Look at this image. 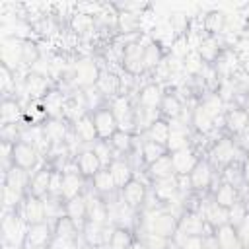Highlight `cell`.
<instances>
[{
  "label": "cell",
  "mask_w": 249,
  "mask_h": 249,
  "mask_svg": "<svg viewBox=\"0 0 249 249\" xmlns=\"http://www.w3.org/2000/svg\"><path fill=\"white\" fill-rule=\"evenodd\" d=\"M204 25H206V29L212 31V33L222 31L224 25H226V14H224V12H210V14H206Z\"/></svg>",
  "instance_id": "obj_18"
},
{
  "label": "cell",
  "mask_w": 249,
  "mask_h": 249,
  "mask_svg": "<svg viewBox=\"0 0 249 249\" xmlns=\"http://www.w3.org/2000/svg\"><path fill=\"white\" fill-rule=\"evenodd\" d=\"M195 124H196V128L198 130H202V132H208L210 128H212V117L200 107V109H196L195 111Z\"/></svg>",
  "instance_id": "obj_27"
},
{
  "label": "cell",
  "mask_w": 249,
  "mask_h": 249,
  "mask_svg": "<svg viewBox=\"0 0 249 249\" xmlns=\"http://www.w3.org/2000/svg\"><path fill=\"white\" fill-rule=\"evenodd\" d=\"M245 70L249 72V58H247V62H245Z\"/></svg>",
  "instance_id": "obj_45"
},
{
  "label": "cell",
  "mask_w": 249,
  "mask_h": 249,
  "mask_svg": "<svg viewBox=\"0 0 249 249\" xmlns=\"http://www.w3.org/2000/svg\"><path fill=\"white\" fill-rule=\"evenodd\" d=\"M173 228V220L169 216H158L154 222H152V230L156 231V235H167V231H171Z\"/></svg>",
  "instance_id": "obj_26"
},
{
  "label": "cell",
  "mask_w": 249,
  "mask_h": 249,
  "mask_svg": "<svg viewBox=\"0 0 249 249\" xmlns=\"http://www.w3.org/2000/svg\"><path fill=\"white\" fill-rule=\"evenodd\" d=\"M76 76L82 78V84H91L95 80L97 72H95V66L91 62H82L76 66Z\"/></svg>",
  "instance_id": "obj_23"
},
{
  "label": "cell",
  "mask_w": 249,
  "mask_h": 249,
  "mask_svg": "<svg viewBox=\"0 0 249 249\" xmlns=\"http://www.w3.org/2000/svg\"><path fill=\"white\" fill-rule=\"evenodd\" d=\"M78 136L80 138H84V140H91L93 138V134H95V124H91L88 119H82L80 123H78Z\"/></svg>",
  "instance_id": "obj_32"
},
{
  "label": "cell",
  "mask_w": 249,
  "mask_h": 249,
  "mask_svg": "<svg viewBox=\"0 0 249 249\" xmlns=\"http://www.w3.org/2000/svg\"><path fill=\"white\" fill-rule=\"evenodd\" d=\"M216 45H218V43H216V39H212V37L202 39V41H200V49H198L200 58H206V60L214 58L216 53H218V47H216Z\"/></svg>",
  "instance_id": "obj_24"
},
{
  "label": "cell",
  "mask_w": 249,
  "mask_h": 249,
  "mask_svg": "<svg viewBox=\"0 0 249 249\" xmlns=\"http://www.w3.org/2000/svg\"><path fill=\"white\" fill-rule=\"evenodd\" d=\"M27 185V175H25V169L14 165L8 173H6V187L16 191V193H21V189Z\"/></svg>",
  "instance_id": "obj_5"
},
{
  "label": "cell",
  "mask_w": 249,
  "mask_h": 249,
  "mask_svg": "<svg viewBox=\"0 0 249 249\" xmlns=\"http://www.w3.org/2000/svg\"><path fill=\"white\" fill-rule=\"evenodd\" d=\"M156 193H158V196H161V198H171V195L175 193V183L171 181V177H169V179H161L160 185L156 187Z\"/></svg>",
  "instance_id": "obj_33"
},
{
  "label": "cell",
  "mask_w": 249,
  "mask_h": 249,
  "mask_svg": "<svg viewBox=\"0 0 249 249\" xmlns=\"http://www.w3.org/2000/svg\"><path fill=\"white\" fill-rule=\"evenodd\" d=\"M185 68L189 70V72H200L202 70V58H200V54L198 53H189L187 56H185Z\"/></svg>",
  "instance_id": "obj_31"
},
{
  "label": "cell",
  "mask_w": 249,
  "mask_h": 249,
  "mask_svg": "<svg viewBox=\"0 0 249 249\" xmlns=\"http://www.w3.org/2000/svg\"><path fill=\"white\" fill-rule=\"evenodd\" d=\"M49 185H51V173L47 169H43V171H39L37 175L31 177V191H33L35 196L49 191Z\"/></svg>",
  "instance_id": "obj_12"
},
{
  "label": "cell",
  "mask_w": 249,
  "mask_h": 249,
  "mask_svg": "<svg viewBox=\"0 0 249 249\" xmlns=\"http://www.w3.org/2000/svg\"><path fill=\"white\" fill-rule=\"evenodd\" d=\"M179 109H181V103L177 101V97H173V95L163 97V111H165L167 115H177Z\"/></svg>",
  "instance_id": "obj_40"
},
{
  "label": "cell",
  "mask_w": 249,
  "mask_h": 249,
  "mask_svg": "<svg viewBox=\"0 0 249 249\" xmlns=\"http://www.w3.org/2000/svg\"><path fill=\"white\" fill-rule=\"evenodd\" d=\"M171 163H173V169L179 171V173H185L189 171L193 165H195V156L189 152V150H177L175 156L171 158Z\"/></svg>",
  "instance_id": "obj_6"
},
{
  "label": "cell",
  "mask_w": 249,
  "mask_h": 249,
  "mask_svg": "<svg viewBox=\"0 0 249 249\" xmlns=\"http://www.w3.org/2000/svg\"><path fill=\"white\" fill-rule=\"evenodd\" d=\"M152 138H154V142H165V140H169V128L163 123H154L152 124Z\"/></svg>",
  "instance_id": "obj_34"
},
{
  "label": "cell",
  "mask_w": 249,
  "mask_h": 249,
  "mask_svg": "<svg viewBox=\"0 0 249 249\" xmlns=\"http://www.w3.org/2000/svg\"><path fill=\"white\" fill-rule=\"evenodd\" d=\"M202 247H204V243L198 235H189L183 243V249H202Z\"/></svg>",
  "instance_id": "obj_42"
},
{
  "label": "cell",
  "mask_w": 249,
  "mask_h": 249,
  "mask_svg": "<svg viewBox=\"0 0 249 249\" xmlns=\"http://www.w3.org/2000/svg\"><path fill=\"white\" fill-rule=\"evenodd\" d=\"M95 130H97L101 136H109V134L115 130L113 113H109V111H99V113L95 115Z\"/></svg>",
  "instance_id": "obj_7"
},
{
  "label": "cell",
  "mask_w": 249,
  "mask_h": 249,
  "mask_svg": "<svg viewBox=\"0 0 249 249\" xmlns=\"http://www.w3.org/2000/svg\"><path fill=\"white\" fill-rule=\"evenodd\" d=\"M111 175H113V179H115V185H124L126 181H128V177H130V171H128V167L124 165V163H113V167H111Z\"/></svg>",
  "instance_id": "obj_28"
},
{
  "label": "cell",
  "mask_w": 249,
  "mask_h": 249,
  "mask_svg": "<svg viewBox=\"0 0 249 249\" xmlns=\"http://www.w3.org/2000/svg\"><path fill=\"white\" fill-rule=\"evenodd\" d=\"M2 230H4V239L12 245L19 243L21 239H25L27 233H23V228H21V222L16 218V216H6L4 218V224H2Z\"/></svg>",
  "instance_id": "obj_3"
},
{
  "label": "cell",
  "mask_w": 249,
  "mask_h": 249,
  "mask_svg": "<svg viewBox=\"0 0 249 249\" xmlns=\"http://www.w3.org/2000/svg\"><path fill=\"white\" fill-rule=\"evenodd\" d=\"M216 204H220L222 208L226 206H235V189L231 185H224L220 187L218 195H216Z\"/></svg>",
  "instance_id": "obj_19"
},
{
  "label": "cell",
  "mask_w": 249,
  "mask_h": 249,
  "mask_svg": "<svg viewBox=\"0 0 249 249\" xmlns=\"http://www.w3.org/2000/svg\"><path fill=\"white\" fill-rule=\"evenodd\" d=\"M228 124H230L231 130H241V128H245V124H247V113L233 109V111L228 115Z\"/></svg>",
  "instance_id": "obj_25"
},
{
  "label": "cell",
  "mask_w": 249,
  "mask_h": 249,
  "mask_svg": "<svg viewBox=\"0 0 249 249\" xmlns=\"http://www.w3.org/2000/svg\"><path fill=\"white\" fill-rule=\"evenodd\" d=\"M72 27H74L78 33L89 31V29L93 27V18H91V14H84V12L74 14V18H72Z\"/></svg>",
  "instance_id": "obj_20"
},
{
  "label": "cell",
  "mask_w": 249,
  "mask_h": 249,
  "mask_svg": "<svg viewBox=\"0 0 249 249\" xmlns=\"http://www.w3.org/2000/svg\"><path fill=\"white\" fill-rule=\"evenodd\" d=\"M72 233H74V224H72V220H70V218H62V220L58 222V237L68 239Z\"/></svg>",
  "instance_id": "obj_39"
},
{
  "label": "cell",
  "mask_w": 249,
  "mask_h": 249,
  "mask_svg": "<svg viewBox=\"0 0 249 249\" xmlns=\"http://www.w3.org/2000/svg\"><path fill=\"white\" fill-rule=\"evenodd\" d=\"M171 173H173V163H171L169 158H160L158 161H154V165H152V175L154 177H158L161 181V179H169Z\"/></svg>",
  "instance_id": "obj_13"
},
{
  "label": "cell",
  "mask_w": 249,
  "mask_h": 249,
  "mask_svg": "<svg viewBox=\"0 0 249 249\" xmlns=\"http://www.w3.org/2000/svg\"><path fill=\"white\" fill-rule=\"evenodd\" d=\"M12 160H14V165L21 169H29L37 161V150L33 144H27V142L12 144Z\"/></svg>",
  "instance_id": "obj_2"
},
{
  "label": "cell",
  "mask_w": 249,
  "mask_h": 249,
  "mask_svg": "<svg viewBox=\"0 0 249 249\" xmlns=\"http://www.w3.org/2000/svg\"><path fill=\"white\" fill-rule=\"evenodd\" d=\"M27 249H29V247H27Z\"/></svg>",
  "instance_id": "obj_47"
},
{
  "label": "cell",
  "mask_w": 249,
  "mask_h": 249,
  "mask_svg": "<svg viewBox=\"0 0 249 249\" xmlns=\"http://www.w3.org/2000/svg\"><path fill=\"white\" fill-rule=\"evenodd\" d=\"M47 237H49V230L47 226L41 222V224H31V230L29 233L25 235L27 243H29V249H39L47 243Z\"/></svg>",
  "instance_id": "obj_4"
},
{
  "label": "cell",
  "mask_w": 249,
  "mask_h": 249,
  "mask_svg": "<svg viewBox=\"0 0 249 249\" xmlns=\"http://www.w3.org/2000/svg\"><path fill=\"white\" fill-rule=\"evenodd\" d=\"M19 105L16 103V99H6L2 103V124H16V121L19 119Z\"/></svg>",
  "instance_id": "obj_9"
},
{
  "label": "cell",
  "mask_w": 249,
  "mask_h": 249,
  "mask_svg": "<svg viewBox=\"0 0 249 249\" xmlns=\"http://www.w3.org/2000/svg\"><path fill=\"white\" fill-rule=\"evenodd\" d=\"M45 216V202H39L35 196L29 198L25 202V218L31 222V224H41Z\"/></svg>",
  "instance_id": "obj_8"
},
{
  "label": "cell",
  "mask_w": 249,
  "mask_h": 249,
  "mask_svg": "<svg viewBox=\"0 0 249 249\" xmlns=\"http://www.w3.org/2000/svg\"><path fill=\"white\" fill-rule=\"evenodd\" d=\"M128 249H140V247H128Z\"/></svg>",
  "instance_id": "obj_46"
},
{
  "label": "cell",
  "mask_w": 249,
  "mask_h": 249,
  "mask_svg": "<svg viewBox=\"0 0 249 249\" xmlns=\"http://www.w3.org/2000/svg\"><path fill=\"white\" fill-rule=\"evenodd\" d=\"M142 196H144V189H142L140 183H134V181L126 183V187H124V191H123V198L126 200L128 206L138 204V202L142 200Z\"/></svg>",
  "instance_id": "obj_10"
},
{
  "label": "cell",
  "mask_w": 249,
  "mask_h": 249,
  "mask_svg": "<svg viewBox=\"0 0 249 249\" xmlns=\"http://www.w3.org/2000/svg\"><path fill=\"white\" fill-rule=\"evenodd\" d=\"M208 181H210V169H208V165L198 163V165L195 167L193 175H191V183H193V187L202 189V187L208 185Z\"/></svg>",
  "instance_id": "obj_15"
},
{
  "label": "cell",
  "mask_w": 249,
  "mask_h": 249,
  "mask_svg": "<svg viewBox=\"0 0 249 249\" xmlns=\"http://www.w3.org/2000/svg\"><path fill=\"white\" fill-rule=\"evenodd\" d=\"M218 245L222 249H239V241H237V237H235V233H233L231 228L226 226V228L220 230V233H218Z\"/></svg>",
  "instance_id": "obj_16"
},
{
  "label": "cell",
  "mask_w": 249,
  "mask_h": 249,
  "mask_svg": "<svg viewBox=\"0 0 249 249\" xmlns=\"http://www.w3.org/2000/svg\"><path fill=\"white\" fill-rule=\"evenodd\" d=\"M113 144L117 146V148H126L128 146V134L126 132H117L115 136H113Z\"/></svg>",
  "instance_id": "obj_43"
},
{
  "label": "cell",
  "mask_w": 249,
  "mask_h": 249,
  "mask_svg": "<svg viewBox=\"0 0 249 249\" xmlns=\"http://www.w3.org/2000/svg\"><path fill=\"white\" fill-rule=\"evenodd\" d=\"M68 216L72 218V220H78V218H82L86 212H88V204H86V200L82 198V196H74L70 202H68Z\"/></svg>",
  "instance_id": "obj_21"
},
{
  "label": "cell",
  "mask_w": 249,
  "mask_h": 249,
  "mask_svg": "<svg viewBox=\"0 0 249 249\" xmlns=\"http://www.w3.org/2000/svg\"><path fill=\"white\" fill-rule=\"evenodd\" d=\"M51 249H76L68 239H62V237H58L53 245H51Z\"/></svg>",
  "instance_id": "obj_44"
},
{
  "label": "cell",
  "mask_w": 249,
  "mask_h": 249,
  "mask_svg": "<svg viewBox=\"0 0 249 249\" xmlns=\"http://www.w3.org/2000/svg\"><path fill=\"white\" fill-rule=\"evenodd\" d=\"M158 60H160V49H158V45L150 43V45L144 49V62H146L148 66H154V64H158Z\"/></svg>",
  "instance_id": "obj_36"
},
{
  "label": "cell",
  "mask_w": 249,
  "mask_h": 249,
  "mask_svg": "<svg viewBox=\"0 0 249 249\" xmlns=\"http://www.w3.org/2000/svg\"><path fill=\"white\" fill-rule=\"evenodd\" d=\"M160 97H161L160 95V88L158 86H148V88H144V91L140 95V103L144 107H156Z\"/></svg>",
  "instance_id": "obj_22"
},
{
  "label": "cell",
  "mask_w": 249,
  "mask_h": 249,
  "mask_svg": "<svg viewBox=\"0 0 249 249\" xmlns=\"http://www.w3.org/2000/svg\"><path fill=\"white\" fill-rule=\"evenodd\" d=\"M99 158L95 156V152H86V154H82L80 156V160H78V165H80V169L84 171V173H95L97 171V167H99Z\"/></svg>",
  "instance_id": "obj_14"
},
{
  "label": "cell",
  "mask_w": 249,
  "mask_h": 249,
  "mask_svg": "<svg viewBox=\"0 0 249 249\" xmlns=\"http://www.w3.org/2000/svg\"><path fill=\"white\" fill-rule=\"evenodd\" d=\"M144 156H146V160L148 161H158L160 158H163V148L160 146V142H148L146 146H144Z\"/></svg>",
  "instance_id": "obj_30"
},
{
  "label": "cell",
  "mask_w": 249,
  "mask_h": 249,
  "mask_svg": "<svg viewBox=\"0 0 249 249\" xmlns=\"http://www.w3.org/2000/svg\"><path fill=\"white\" fill-rule=\"evenodd\" d=\"M21 47H23V41L18 39V37H6L2 41V66L6 68H16L19 62H21Z\"/></svg>",
  "instance_id": "obj_1"
},
{
  "label": "cell",
  "mask_w": 249,
  "mask_h": 249,
  "mask_svg": "<svg viewBox=\"0 0 249 249\" xmlns=\"http://www.w3.org/2000/svg\"><path fill=\"white\" fill-rule=\"evenodd\" d=\"M99 86L103 88V91H115L119 82H117V78L113 74H103L101 80H99Z\"/></svg>",
  "instance_id": "obj_41"
},
{
  "label": "cell",
  "mask_w": 249,
  "mask_h": 249,
  "mask_svg": "<svg viewBox=\"0 0 249 249\" xmlns=\"http://www.w3.org/2000/svg\"><path fill=\"white\" fill-rule=\"evenodd\" d=\"M78 189H80V179H78V175L76 173H64V177H62V195L64 196H70V198H74L76 196V193H78Z\"/></svg>",
  "instance_id": "obj_17"
},
{
  "label": "cell",
  "mask_w": 249,
  "mask_h": 249,
  "mask_svg": "<svg viewBox=\"0 0 249 249\" xmlns=\"http://www.w3.org/2000/svg\"><path fill=\"white\" fill-rule=\"evenodd\" d=\"M185 230L191 235H198L202 231V220L198 216H189V220H185Z\"/></svg>",
  "instance_id": "obj_38"
},
{
  "label": "cell",
  "mask_w": 249,
  "mask_h": 249,
  "mask_svg": "<svg viewBox=\"0 0 249 249\" xmlns=\"http://www.w3.org/2000/svg\"><path fill=\"white\" fill-rule=\"evenodd\" d=\"M126 245H128V235H126V231H123V230L115 231L113 237H111V249H128Z\"/></svg>",
  "instance_id": "obj_37"
},
{
  "label": "cell",
  "mask_w": 249,
  "mask_h": 249,
  "mask_svg": "<svg viewBox=\"0 0 249 249\" xmlns=\"http://www.w3.org/2000/svg\"><path fill=\"white\" fill-rule=\"evenodd\" d=\"M206 218L212 222V224H222L226 220V212L220 204H212L208 206V212H206Z\"/></svg>",
  "instance_id": "obj_35"
},
{
  "label": "cell",
  "mask_w": 249,
  "mask_h": 249,
  "mask_svg": "<svg viewBox=\"0 0 249 249\" xmlns=\"http://www.w3.org/2000/svg\"><path fill=\"white\" fill-rule=\"evenodd\" d=\"M93 179H95V185H97L99 191H111L113 185H115V179H113L111 171H97Z\"/></svg>",
  "instance_id": "obj_29"
},
{
  "label": "cell",
  "mask_w": 249,
  "mask_h": 249,
  "mask_svg": "<svg viewBox=\"0 0 249 249\" xmlns=\"http://www.w3.org/2000/svg\"><path fill=\"white\" fill-rule=\"evenodd\" d=\"M39 56H41L39 47L33 41L25 39L23 41V47H21V62L23 64H29V66H35V62H39Z\"/></svg>",
  "instance_id": "obj_11"
}]
</instances>
